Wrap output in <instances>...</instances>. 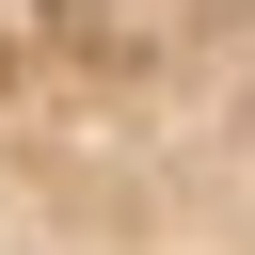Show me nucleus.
<instances>
[{
    "label": "nucleus",
    "mask_w": 255,
    "mask_h": 255,
    "mask_svg": "<svg viewBox=\"0 0 255 255\" xmlns=\"http://www.w3.org/2000/svg\"><path fill=\"white\" fill-rule=\"evenodd\" d=\"M0 255H255V0H0Z\"/></svg>",
    "instance_id": "f257e3e1"
}]
</instances>
